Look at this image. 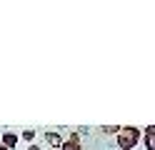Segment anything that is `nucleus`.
<instances>
[{"label":"nucleus","mask_w":155,"mask_h":150,"mask_svg":"<svg viewBox=\"0 0 155 150\" xmlns=\"http://www.w3.org/2000/svg\"><path fill=\"white\" fill-rule=\"evenodd\" d=\"M100 133H103V135H110V138H115V135L120 133V125H103V128H100Z\"/></svg>","instance_id":"6"},{"label":"nucleus","mask_w":155,"mask_h":150,"mask_svg":"<svg viewBox=\"0 0 155 150\" xmlns=\"http://www.w3.org/2000/svg\"><path fill=\"white\" fill-rule=\"evenodd\" d=\"M35 138V130H23V140H33Z\"/></svg>","instance_id":"7"},{"label":"nucleus","mask_w":155,"mask_h":150,"mask_svg":"<svg viewBox=\"0 0 155 150\" xmlns=\"http://www.w3.org/2000/svg\"><path fill=\"white\" fill-rule=\"evenodd\" d=\"M45 140H48V145L55 148V150H60V145H63V135L55 133V130H48V133H45Z\"/></svg>","instance_id":"4"},{"label":"nucleus","mask_w":155,"mask_h":150,"mask_svg":"<svg viewBox=\"0 0 155 150\" xmlns=\"http://www.w3.org/2000/svg\"><path fill=\"white\" fill-rule=\"evenodd\" d=\"M143 145L145 150H155V125H148L143 130Z\"/></svg>","instance_id":"3"},{"label":"nucleus","mask_w":155,"mask_h":150,"mask_svg":"<svg viewBox=\"0 0 155 150\" xmlns=\"http://www.w3.org/2000/svg\"><path fill=\"white\" fill-rule=\"evenodd\" d=\"M0 150H8V148H5V145H3V143H0Z\"/></svg>","instance_id":"9"},{"label":"nucleus","mask_w":155,"mask_h":150,"mask_svg":"<svg viewBox=\"0 0 155 150\" xmlns=\"http://www.w3.org/2000/svg\"><path fill=\"white\" fill-rule=\"evenodd\" d=\"M0 143H3L8 150H13V148L18 145V135H15V133H3V140H0Z\"/></svg>","instance_id":"5"},{"label":"nucleus","mask_w":155,"mask_h":150,"mask_svg":"<svg viewBox=\"0 0 155 150\" xmlns=\"http://www.w3.org/2000/svg\"><path fill=\"white\" fill-rule=\"evenodd\" d=\"M143 140V130L135 125H120V133L115 135V143L120 150H133L138 148V143Z\"/></svg>","instance_id":"1"},{"label":"nucleus","mask_w":155,"mask_h":150,"mask_svg":"<svg viewBox=\"0 0 155 150\" xmlns=\"http://www.w3.org/2000/svg\"><path fill=\"white\" fill-rule=\"evenodd\" d=\"M28 150H40V145H35V143H30V148Z\"/></svg>","instance_id":"8"},{"label":"nucleus","mask_w":155,"mask_h":150,"mask_svg":"<svg viewBox=\"0 0 155 150\" xmlns=\"http://www.w3.org/2000/svg\"><path fill=\"white\" fill-rule=\"evenodd\" d=\"M60 150H83V143H80V133L78 130H70V135L63 140Z\"/></svg>","instance_id":"2"}]
</instances>
